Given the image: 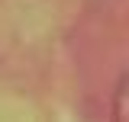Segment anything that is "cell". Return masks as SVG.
Segmentation results:
<instances>
[{
	"mask_svg": "<svg viewBox=\"0 0 129 122\" xmlns=\"http://www.w3.org/2000/svg\"><path fill=\"white\" fill-rule=\"evenodd\" d=\"M113 116H116V122H126V80H119L116 103H113Z\"/></svg>",
	"mask_w": 129,
	"mask_h": 122,
	"instance_id": "obj_1",
	"label": "cell"
}]
</instances>
